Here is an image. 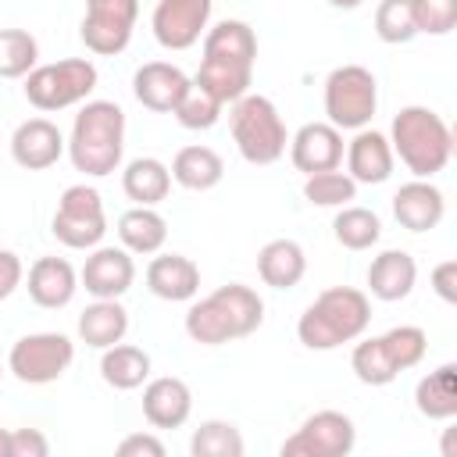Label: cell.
I'll return each mask as SVG.
<instances>
[{
  "label": "cell",
  "instance_id": "6da1fadb",
  "mask_svg": "<svg viewBox=\"0 0 457 457\" xmlns=\"http://www.w3.org/2000/svg\"><path fill=\"white\" fill-rule=\"evenodd\" d=\"M264 321V300L243 282H228L186 311V332L200 346H221L257 332Z\"/></svg>",
  "mask_w": 457,
  "mask_h": 457
},
{
  "label": "cell",
  "instance_id": "7a4b0ae2",
  "mask_svg": "<svg viewBox=\"0 0 457 457\" xmlns=\"http://www.w3.org/2000/svg\"><path fill=\"white\" fill-rule=\"evenodd\" d=\"M125 150V111L114 100H89L68 136V157L75 171H86L93 179H104L118 171Z\"/></svg>",
  "mask_w": 457,
  "mask_h": 457
},
{
  "label": "cell",
  "instance_id": "3957f363",
  "mask_svg": "<svg viewBox=\"0 0 457 457\" xmlns=\"http://www.w3.org/2000/svg\"><path fill=\"white\" fill-rule=\"evenodd\" d=\"M371 325V303L353 286H332L314 296V303L300 314L296 336L307 350H336L353 343Z\"/></svg>",
  "mask_w": 457,
  "mask_h": 457
},
{
  "label": "cell",
  "instance_id": "277c9868",
  "mask_svg": "<svg viewBox=\"0 0 457 457\" xmlns=\"http://www.w3.org/2000/svg\"><path fill=\"white\" fill-rule=\"evenodd\" d=\"M389 146H393V157L403 161V168L414 175V179H432L436 171H443L453 157V136H450V125L428 111V107H403L396 118H393V129H389Z\"/></svg>",
  "mask_w": 457,
  "mask_h": 457
},
{
  "label": "cell",
  "instance_id": "5b68a950",
  "mask_svg": "<svg viewBox=\"0 0 457 457\" xmlns=\"http://www.w3.org/2000/svg\"><path fill=\"white\" fill-rule=\"evenodd\" d=\"M228 125H232V139H236V150L243 154V161L275 164L286 154L289 132H286V121H282L278 107L268 96H261V93L239 96L232 104Z\"/></svg>",
  "mask_w": 457,
  "mask_h": 457
},
{
  "label": "cell",
  "instance_id": "8992f818",
  "mask_svg": "<svg viewBox=\"0 0 457 457\" xmlns=\"http://www.w3.org/2000/svg\"><path fill=\"white\" fill-rule=\"evenodd\" d=\"M96 89V64L86 57H64L54 64H36L25 75V100L36 111H64L82 104Z\"/></svg>",
  "mask_w": 457,
  "mask_h": 457
},
{
  "label": "cell",
  "instance_id": "52a82bcc",
  "mask_svg": "<svg viewBox=\"0 0 457 457\" xmlns=\"http://www.w3.org/2000/svg\"><path fill=\"white\" fill-rule=\"evenodd\" d=\"M378 107V82L364 64H343L325 79V114L328 125L343 129H368Z\"/></svg>",
  "mask_w": 457,
  "mask_h": 457
},
{
  "label": "cell",
  "instance_id": "ba28073f",
  "mask_svg": "<svg viewBox=\"0 0 457 457\" xmlns=\"http://www.w3.org/2000/svg\"><path fill=\"white\" fill-rule=\"evenodd\" d=\"M75 361V343L64 332H32L21 336L7 353V371L25 386L57 382Z\"/></svg>",
  "mask_w": 457,
  "mask_h": 457
},
{
  "label": "cell",
  "instance_id": "9c48e42d",
  "mask_svg": "<svg viewBox=\"0 0 457 457\" xmlns=\"http://www.w3.org/2000/svg\"><path fill=\"white\" fill-rule=\"evenodd\" d=\"M50 228L68 250H93L107 232V214H104L100 193L93 186H86V182L68 186L61 193V200H57Z\"/></svg>",
  "mask_w": 457,
  "mask_h": 457
},
{
  "label": "cell",
  "instance_id": "30bf717a",
  "mask_svg": "<svg viewBox=\"0 0 457 457\" xmlns=\"http://www.w3.org/2000/svg\"><path fill=\"white\" fill-rule=\"evenodd\" d=\"M139 18V0H86V18L79 36L89 54L114 57L132 43V29Z\"/></svg>",
  "mask_w": 457,
  "mask_h": 457
},
{
  "label": "cell",
  "instance_id": "8fae6325",
  "mask_svg": "<svg viewBox=\"0 0 457 457\" xmlns=\"http://www.w3.org/2000/svg\"><path fill=\"white\" fill-rule=\"evenodd\" d=\"M357 443L353 418L343 411H314L303 425L282 443L286 457H346Z\"/></svg>",
  "mask_w": 457,
  "mask_h": 457
},
{
  "label": "cell",
  "instance_id": "7c38bea8",
  "mask_svg": "<svg viewBox=\"0 0 457 457\" xmlns=\"http://www.w3.org/2000/svg\"><path fill=\"white\" fill-rule=\"evenodd\" d=\"M211 21V0H157L150 14L154 39L164 50H189Z\"/></svg>",
  "mask_w": 457,
  "mask_h": 457
},
{
  "label": "cell",
  "instance_id": "4fadbf2b",
  "mask_svg": "<svg viewBox=\"0 0 457 457\" xmlns=\"http://www.w3.org/2000/svg\"><path fill=\"white\" fill-rule=\"evenodd\" d=\"M82 286L96 300H118L136 282V264L125 246H96L82 264Z\"/></svg>",
  "mask_w": 457,
  "mask_h": 457
},
{
  "label": "cell",
  "instance_id": "5bb4252c",
  "mask_svg": "<svg viewBox=\"0 0 457 457\" xmlns=\"http://www.w3.org/2000/svg\"><path fill=\"white\" fill-rule=\"evenodd\" d=\"M64 136L50 118H25L11 136V157L25 171H46L64 154Z\"/></svg>",
  "mask_w": 457,
  "mask_h": 457
},
{
  "label": "cell",
  "instance_id": "9a60e30c",
  "mask_svg": "<svg viewBox=\"0 0 457 457\" xmlns=\"http://www.w3.org/2000/svg\"><path fill=\"white\" fill-rule=\"evenodd\" d=\"M289 161L303 175L339 168V161H343V132L336 125H328V121L300 125V132L289 139Z\"/></svg>",
  "mask_w": 457,
  "mask_h": 457
},
{
  "label": "cell",
  "instance_id": "2e32d148",
  "mask_svg": "<svg viewBox=\"0 0 457 457\" xmlns=\"http://www.w3.org/2000/svg\"><path fill=\"white\" fill-rule=\"evenodd\" d=\"M189 86V75L179 68V64H168V61H146L136 75H132V93L136 100L146 107V111H157V114H171L175 104L182 100Z\"/></svg>",
  "mask_w": 457,
  "mask_h": 457
},
{
  "label": "cell",
  "instance_id": "e0dca14e",
  "mask_svg": "<svg viewBox=\"0 0 457 457\" xmlns=\"http://www.w3.org/2000/svg\"><path fill=\"white\" fill-rule=\"evenodd\" d=\"M446 200L428 179H411L393 193V218L407 232H428L443 221Z\"/></svg>",
  "mask_w": 457,
  "mask_h": 457
},
{
  "label": "cell",
  "instance_id": "ac0fdd59",
  "mask_svg": "<svg viewBox=\"0 0 457 457\" xmlns=\"http://www.w3.org/2000/svg\"><path fill=\"white\" fill-rule=\"evenodd\" d=\"M189 411H193V393H189V386L182 378L161 375V378L146 382V389H143V418L154 428H182L189 421Z\"/></svg>",
  "mask_w": 457,
  "mask_h": 457
},
{
  "label": "cell",
  "instance_id": "d6986e66",
  "mask_svg": "<svg viewBox=\"0 0 457 457\" xmlns=\"http://www.w3.org/2000/svg\"><path fill=\"white\" fill-rule=\"evenodd\" d=\"M393 146L382 132L375 129H357V136L350 139L346 146V175L353 182H364V186H378L393 175Z\"/></svg>",
  "mask_w": 457,
  "mask_h": 457
},
{
  "label": "cell",
  "instance_id": "ffe728a7",
  "mask_svg": "<svg viewBox=\"0 0 457 457\" xmlns=\"http://www.w3.org/2000/svg\"><path fill=\"white\" fill-rule=\"evenodd\" d=\"M146 286L154 296L161 300H171V303H182V300H193L196 289H200V268L182 257V253H157L150 264H146Z\"/></svg>",
  "mask_w": 457,
  "mask_h": 457
},
{
  "label": "cell",
  "instance_id": "44dd1931",
  "mask_svg": "<svg viewBox=\"0 0 457 457\" xmlns=\"http://www.w3.org/2000/svg\"><path fill=\"white\" fill-rule=\"evenodd\" d=\"M75 289H79V275L64 257L32 261V268H29V296H32V303H39L46 311H57V307L71 303Z\"/></svg>",
  "mask_w": 457,
  "mask_h": 457
},
{
  "label": "cell",
  "instance_id": "7402d4cb",
  "mask_svg": "<svg viewBox=\"0 0 457 457\" xmlns=\"http://www.w3.org/2000/svg\"><path fill=\"white\" fill-rule=\"evenodd\" d=\"M414 282H418V264L407 250H382L368 264V289L375 300L396 303V300L411 296Z\"/></svg>",
  "mask_w": 457,
  "mask_h": 457
},
{
  "label": "cell",
  "instance_id": "603a6c76",
  "mask_svg": "<svg viewBox=\"0 0 457 457\" xmlns=\"http://www.w3.org/2000/svg\"><path fill=\"white\" fill-rule=\"evenodd\" d=\"M307 271V253L296 239H271L257 253V275L271 289H293Z\"/></svg>",
  "mask_w": 457,
  "mask_h": 457
},
{
  "label": "cell",
  "instance_id": "cb8c5ba5",
  "mask_svg": "<svg viewBox=\"0 0 457 457\" xmlns=\"http://www.w3.org/2000/svg\"><path fill=\"white\" fill-rule=\"evenodd\" d=\"M129 332V311L118 300H96L79 314V339L93 350H107L121 343Z\"/></svg>",
  "mask_w": 457,
  "mask_h": 457
},
{
  "label": "cell",
  "instance_id": "d4e9b609",
  "mask_svg": "<svg viewBox=\"0 0 457 457\" xmlns=\"http://www.w3.org/2000/svg\"><path fill=\"white\" fill-rule=\"evenodd\" d=\"M121 189L129 200H136L139 207H157L168 193H171V171L164 161L157 157H136L125 164L121 171Z\"/></svg>",
  "mask_w": 457,
  "mask_h": 457
},
{
  "label": "cell",
  "instance_id": "484cf974",
  "mask_svg": "<svg viewBox=\"0 0 457 457\" xmlns=\"http://www.w3.org/2000/svg\"><path fill=\"white\" fill-rule=\"evenodd\" d=\"M196 86H204L214 100L221 104H236L239 96L250 93V82H253V64H236V61H218V57H204L196 75H193Z\"/></svg>",
  "mask_w": 457,
  "mask_h": 457
},
{
  "label": "cell",
  "instance_id": "4316f807",
  "mask_svg": "<svg viewBox=\"0 0 457 457\" xmlns=\"http://www.w3.org/2000/svg\"><path fill=\"white\" fill-rule=\"evenodd\" d=\"M204 57L218 61H236V64H253L257 61V36L246 21L225 18L214 29L204 32Z\"/></svg>",
  "mask_w": 457,
  "mask_h": 457
},
{
  "label": "cell",
  "instance_id": "83f0119b",
  "mask_svg": "<svg viewBox=\"0 0 457 457\" xmlns=\"http://www.w3.org/2000/svg\"><path fill=\"white\" fill-rule=\"evenodd\" d=\"M171 179L182 186V189H193V193H207V189H214L218 182H221V175H225V164H221V157L211 150V146H182L179 154H175V161H171Z\"/></svg>",
  "mask_w": 457,
  "mask_h": 457
},
{
  "label": "cell",
  "instance_id": "f1b7e54d",
  "mask_svg": "<svg viewBox=\"0 0 457 457\" xmlns=\"http://www.w3.org/2000/svg\"><path fill=\"white\" fill-rule=\"evenodd\" d=\"M414 403L428 421H450L457 414V364L428 371L414 389Z\"/></svg>",
  "mask_w": 457,
  "mask_h": 457
},
{
  "label": "cell",
  "instance_id": "f546056e",
  "mask_svg": "<svg viewBox=\"0 0 457 457\" xmlns=\"http://www.w3.org/2000/svg\"><path fill=\"white\" fill-rule=\"evenodd\" d=\"M118 239L129 253H157L168 239V221L154 207H132L118 218Z\"/></svg>",
  "mask_w": 457,
  "mask_h": 457
},
{
  "label": "cell",
  "instance_id": "4dcf8cb0",
  "mask_svg": "<svg viewBox=\"0 0 457 457\" xmlns=\"http://www.w3.org/2000/svg\"><path fill=\"white\" fill-rule=\"evenodd\" d=\"M100 375L114 389H139L150 378V353L132 343H114L100 357Z\"/></svg>",
  "mask_w": 457,
  "mask_h": 457
},
{
  "label": "cell",
  "instance_id": "1f68e13d",
  "mask_svg": "<svg viewBox=\"0 0 457 457\" xmlns=\"http://www.w3.org/2000/svg\"><path fill=\"white\" fill-rule=\"evenodd\" d=\"M332 236L346 250H371L378 243V236H382V221H378L375 211L346 204V207H339V214L332 221Z\"/></svg>",
  "mask_w": 457,
  "mask_h": 457
},
{
  "label": "cell",
  "instance_id": "d6a6232c",
  "mask_svg": "<svg viewBox=\"0 0 457 457\" xmlns=\"http://www.w3.org/2000/svg\"><path fill=\"white\" fill-rule=\"evenodd\" d=\"M350 368H353V375H357L364 386H389V382L400 375V368L393 364V357H389L382 336L361 339V343L353 346V353H350Z\"/></svg>",
  "mask_w": 457,
  "mask_h": 457
},
{
  "label": "cell",
  "instance_id": "836d02e7",
  "mask_svg": "<svg viewBox=\"0 0 457 457\" xmlns=\"http://www.w3.org/2000/svg\"><path fill=\"white\" fill-rule=\"evenodd\" d=\"M243 450H246V443H243L239 428L232 421H218V418L204 421L189 439L193 457H243Z\"/></svg>",
  "mask_w": 457,
  "mask_h": 457
},
{
  "label": "cell",
  "instance_id": "e575fe53",
  "mask_svg": "<svg viewBox=\"0 0 457 457\" xmlns=\"http://www.w3.org/2000/svg\"><path fill=\"white\" fill-rule=\"evenodd\" d=\"M39 61V43L25 29H0V79H25Z\"/></svg>",
  "mask_w": 457,
  "mask_h": 457
},
{
  "label": "cell",
  "instance_id": "d590c367",
  "mask_svg": "<svg viewBox=\"0 0 457 457\" xmlns=\"http://www.w3.org/2000/svg\"><path fill=\"white\" fill-rule=\"evenodd\" d=\"M303 196L314 207H346L350 200H357V182L339 168L314 171L303 179Z\"/></svg>",
  "mask_w": 457,
  "mask_h": 457
},
{
  "label": "cell",
  "instance_id": "8d00e7d4",
  "mask_svg": "<svg viewBox=\"0 0 457 457\" xmlns=\"http://www.w3.org/2000/svg\"><path fill=\"white\" fill-rule=\"evenodd\" d=\"M221 100H214L204 86H196L193 79H189V86H186V93H182V100L175 104V118H179V125L182 129H193V132H200V129H211L218 118H221Z\"/></svg>",
  "mask_w": 457,
  "mask_h": 457
},
{
  "label": "cell",
  "instance_id": "74e56055",
  "mask_svg": "<svg viewBox=\"0 0 457 457\" xmlns=\"http://www.w3.org/2000/svg\"><path fill=\"white\" fill-rule=\"evenodd\" d=\"M375 36L382 43H411L418 36L414 29V7L411 0H378L375 7Z\"/></svg>",
  "mask_w": 457,
  "mask_h": 457
},
{
  "label": "cell",
  "instance_id": "f35d334b",
  "mask_svg": "<svg viewBox=\"0 0 457 457\" xmlns=\"http://www.w3.org/2000/svg\"><path fill=\"white\" fill-rule=\"evenodd\" d=\"M382 343H386V350H389V357H393V364H396L400 371L421 364V357H425V350H428V336H425L418 325H396V328H389V332L382 336Z\"/></svg>",
  "mask_w": 457,
  "mask_h": 457
},
{
  "label": "cell",
  "instance_id": "ab89813d",
  "mask_svg": "<svg viewBox=\"0 0 457 457\" xmlns=\"http://www.w3.org/2000/svg\"><path fill=\"white\" fill-rule=\"evenodd\" d=\"M414 29L428 36H446L457 25V0H411Z\"/></svg>",
  "mask_w": 457,
  "mask_h": 457
},
{
  "label": "cell",
  "instance_id": "60d3db41",
  "mask_svg": "<svg viewBox=\"0 0 457 457\" xmlns=\"http://www.w3.org/2000/svg\"><path fill=\"white\" fill-rule=\"evenodd\" d=\"M50 443L39 428H14L11 432V457H46Z\"/></svg>",
  "mask_w": 457,
  "mask_h": 457
},
{
  "label": "cell",
  "instance_id": "b9f144b4",
  "mask_svg": "<svg viewBox=\"0 0 457 457\" xmlns=\"http://www.w3.org/2000/svg\"><path fill=\"white\" fill-rule=\"evenodd\" d=\"M118 457H164V443L150 432H132L118 443Z\"/></svg>",
  "mask_w": 457,
  "mask_h": 457
},
{
  "label": "cell",
  "instance_id": "7bdbcfd3",
  "mask_svg": "<svg viewBox=\"0 0 457 457\" xmlns=\"http://www.w3.org/2000/svg\"><path fill=\"white\" fill-rule=\"evenodd\" d=\"M21 275H25L21 257L14 250H0V300H7L21 286Z\"/></svg>",
  "mask_w": 457,
  "mask_h": 457
},
{
  "label": "cell",
  "instance_id": "ee69618b",
  "mask_svg": "<svg viewBox=\"0 0 457 457\" xmlns=\"http://www.w3.org/2000/svg\"><path fill=\"white\" fill-rule=\"evenodd\" d=\"M432 289L439 300L457 303V261H443L432 268Z\"/></svg>",
  "mask_w": 457,
  "mask_h": 457
},
{
  "label": "cell",
  "instance_id": "f6af8a7d",
  "mask_svg": "<svg viewBox=\"0 0 457 457\" xmlns=\"http://www.w3.org/2000/svg\"><path fill=\"white\" fill-rule=\"evenodd\" d=\"M0 457H11V432L0 428Z\"/></svg>",
  "mask_w": 457,
  "mask_h": 457
},
{
  "label": "cell",
  "instance_id": "bcb514c9",
  "mask_svg": "<svg viewBox=\"0 0 457 457\" xmlns=\"http://www.w3.org/2000/svg\"><path fill=\"white\" fill-rule=\"evenodd\" d=\"M332 7H339V11H353V7H361L364 0H328Z\"/></svg>",
  "mask_w": 457,
  "mask_h": 457
},
{
  "label": "cell",
  "instance_id": "7dc6e473",
  "mask_svg": "<svg viewBox=\"0 0 457 457\" xmlns=\"http://www.w3.org/2000/svg\"><path fill=\"white\" fill-rule=\"evenodd\" d=\"M0 378H4V368H0Z\"/></svg>",
  "mask_w": 457,
  "mask_h": 457
}]
</instances>
